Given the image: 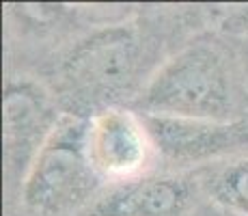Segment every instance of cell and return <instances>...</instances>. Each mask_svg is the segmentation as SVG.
<instances>
[{
    "mask_svg": "<svg viewBox=\"0 0 248 216\" xmlns=\"http://www.w3.org/2000/svg\"><path fill=\"white\" fill-rule=\"evenodd\" d=\"M207 28H214V7L95 9L28 74L50 89L65 115L89 119L104 108L132 106L160 67Z\"/></svg>",
    "mask_w": 248,
    "mask_h": 216,
    "instance_id": "cell-1",
    "label": "cell"
},
{
    "mask_svg": "<svg viewBox=\"0 0 248 216\" xmlns=\"http://www.w3.org/2000/svg\"><path fill=\"white\" fill-rule=\"evenodd\" d=\"M132 108L218 123L248 119V84L235 41L216 28L194 35L160 67Z\"/></svg>",
    "mask_w": 248,
    "mask_h": 216,
    "instance_id": "cell-2",
    "label": "cell"
},
{
    "mask_svg": "<svg viewBox=\"0 0 248 216\" xmlns=\"http://www.w3.org/2000/svg\"><path fill=\"white\" fill-rule=\"evenodd\" d=\"M104 188L84 151V119L63 115L4 216H78Z\"/></svg>",
    "mask_w": 248,
    "mask_h": 216,
    "instance_id": "cell-3",
    "label": "cell"
},
{
    "mask_svg": "<svg viewBox=\"0 0 248 216\" xmlns=\"http://www.w3.org/2000/svg\"><path fill=\"white\" fill-rule=\"evenodd\" d=\"M63 110L50 89L28 71L4 69L2 91V173L4 210L11 208L37 153L59 126Z\"/></svg>",
    "mask_w": 248,
    "mask_h": 216,
    "instance_id": "cell-4",
    "label": "cell"
},
{
    "mask_svg": "<svg viewBox=\"0 0 248 216\" xmlns=\"http://www.w3.org/2000/svg\"><path fill=\"white\" fill-rule=\"evenodd\" d=\"M84 151L106 188L160 169L145 115L132 106H110L84 119Z\"/></svg>",
    "mask_w": 248,
    "mask_h": 216,
    "instance_id": "cell-5",
    "label": "cell"
},
{
    "mask_svg": "<svg viewBox=\"0 0 248 216\" xmlns=\"http://www.w3.org/2000/svg\"><path fill=\"white\" fill-rule=\"evenodd\" d=\"M162 171H197L248 153V119L231 123L145 115Z\"/></svg>",
    "mask_w": 248,
    "mask_h": 216,
    "instance_id": "cell-6",
    "label": "cell"
},
{
    "mask_svg": "<svg viewBox=\"0 0 248 216\" xmlns=\"http://www.w3.org/2000/svg\"><path fill=\"white\" fill-rule=\"evenodd\" d=\"M205 203L194 171H151L104 188L78 216H197Z\"/></svg>",
    "mask_w": 248,
    "mask_h": 216,
    "instance_id": "cell-7",
    "label": "cell"
},
{
    "mask_svg": "<svg viewBox=\"0 0 248 216\" xmlns=\"http://www.w3.org/2000/svg\"><path fill=\"white\" fill-rule=\"evenodd\" d=\"M205 201L235 216H248V153L194 171Z\"/></svg>",
    "mask_w": 248,
    "mask_h": 216,
    "instance_id": "cell-8",
    "label": "cell"
},
{
    "mask_svg": "<svg viewBox=\"0 0 248 216\" xmlns=\"http://www.w3.org/2000/svg\"><path fill=\"white\" fill-rule=\"evenodd\" d=\"M214 28L233 41H248V4L214 7Z\"/></svg>",
    "mask_w": 248,
    "mask_h": 216,
    "instance_id": "cell-9",
    "label": "cell"
},
{
    "mask_svg": "<svg viewBox=\"0 0 248 216\" xmlns=\"http://www.w3.org/2000/svg\"><path fill=\"white\" fill-rule=\"evenodd\" d=\"M197 216H235V214H231V212H225V210H220V208H216V205H212V203H205L201 205V210L197 212Z\"/></svg>",
    "mask_w": 248,
    "mask_h": 216,
    "instance_id": "cell-10",
    "label": "cell"
},
{
    "mask_svg": "<svg viewBox=\"0 0 248 216\" xmlns=\"http://www.w3.org/2000/svg\"><path fill=\"white\" fill-rule=\"evenodd\" d=\"M235 46H237V52H240V61H242V67H244V76L248 84V41H235Z\"/></svg>",
    "mask_w": 248,
    "mask_h": 216,
    "instance_id": "cell-11",
    "label": "cell"
}]
</instances>
